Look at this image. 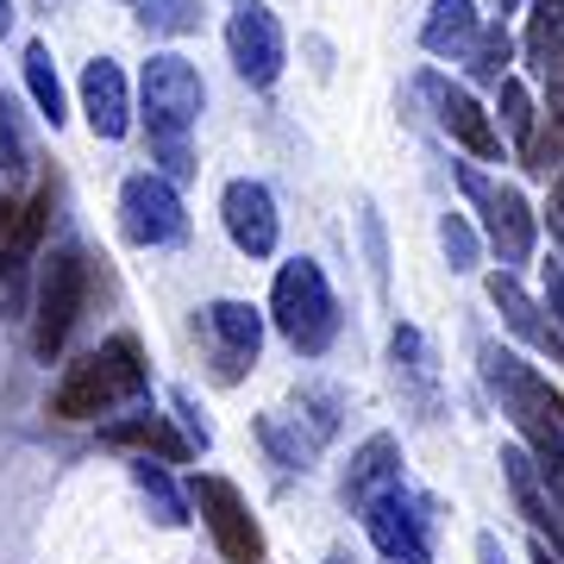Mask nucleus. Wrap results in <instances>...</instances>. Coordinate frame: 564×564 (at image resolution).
Listing matches in <instances>:
<instances>
[{"label": "nucleus", "mask_w": 564, "mask_h": 564, "mask_svg": "<svg viewBox=\"0 0 564 564\" xmlns=\"http://www.w3.org/2000/svg\"><path fill=\"white\" fill-rule=\"evenodd\" d=\"M484 377L502 395V414L521 426L527 440L545 445V452H564V395L545 383L533 364L502 351V345H484Z\"/></svg>", "instance_id": "3"}, {"label": "nucleus", "mask_w": 564, "mask_h": 564, "mask_svg": "<svg viewBox=\"0 0 564 564\" xmlns=\"http://www.w3.org/2000/svg\"><path fill=\"white\" fill-rule=\"evenodd\" d=\"M132 477H139V489L151 496V502H158V521H170V527H176V521H182V502H176V489H170V477H163V470H158L151 458H139V464H132Z\"/></svg>", "instance_id": "26"}, {"label": "nucleus", "mask_w": 564, "mask_h": 564, "mask_svg": "<svg viewBox=\"0 0 564 564\" xmlns=\"http://www.w3.org/2000/svg\"><path fill=\"white\" fill-rule=\"evenodd\" d=\"M458 182H464V195L484 207V226H489V239H496V251H502V263H521L533 251V214H527L521 188H496L477 170H464Z\"/></svg>", "instance_id": "11"}, {"label": "nucleus", "mask_w": 564, "mask_h": 564, "mask_svg": "<svg viewBox=\"0 0 564 564\" xmlns=\"http://www.w3.org/2000/svg\"><path fill=\"white\" fill-rule=\"evenodd\" d=\"M489 295H496V307L508 314V326H514V333H527V339H540V345H564V333H558V326H545L540 314H533V302L514 289V276H489Z\"/></svg>", "instance_id": "19"}, {"label": "nucleus", "mask_w": 564, "mask_h": 564, "mask_svg": "<svg viewBox=\"0 0 564 564\" xmlns=\"http://www.w3.org/2000/svg\"><path fill=\"white\" fill-rule=\"evenodd\" d=\"M25 170H32V144H25L20 107L0 95V176H25Z\"/></svg>", "instance_id": "22"}, {"label": "nucleus", "mask_w": 564, "mask_h": 564, "mask_svg": "<svg viewBox=\"0 0 564 564\" xmlns=\"http://www.w3.org/2000/svg\"><path fill=\"white\" fill-rule=\"evenodd\" d=\"M545 95H552V107H545V120L564 132V44H558V57L545 63Z\"/></svg>", "instance_id": "28"}, {"label": "nucleus", "mask_w": 564, "mask_h": 564, "mask_svg": "<svg viewBox=\"0 0 564 564\" xmlns=\"http://www.w3.org/2000/svg\"><path fill=\"white\" fill-rule=\"evenodd\" d=\"M120 232L132 245H176L188 232L182 195L163 170H139V176L120 182Z\"/></svg>", "instance_id": "7"}, {"label": "nucleus", "mask_w": 564, "mask_h": 564, "mask_svg": "<svg viewBox=\"0 0 564 564\" xmlns=\"http://www.w3.org/2000/svg\"><path fill=\"white\" fill-rule=\"evenodd\" d=\"M139 25L151 32V39H182V32L202 25V0H144Z\"/></svg>", "instance_id": "21"}, {"label": "nucleus", "mask_w": 564, "mask_h": 564, "mask_svg": "<svg viewBox=\"0 0 564 564\" xmlns=\"http://www.w3.org/2000/svg\"><path fill=\"white\" fill-rule=\"evenodd\" d=\"M13 32V0H0V39Z\"/></svg>", "instance_id": "29"}, {"label": "nucleus", "mask_w": 564, "mask_h": 564, "mask_svg": "<svg viewBox=\"0 0 564 564\" xmlns=\"http://www.w3.org/2000/svg\"><path fill=\"white\" fill-rule=\"evenodd\" d=\"M82 302H88V263H82L76 245H57L39 276V302H32V351L44 364L69 345V333L82 321Z\"/></svg>", "instance_id": "5"}, {"label": "nucleus", "mask_w": 564, "mask_h": 564, "mask_svg": "<svg viewBox=\"0 0 564 564\" xmlns=\"http://www.w3.org/2000/svg\"><path fill=\"white\" fill-rule=\"evenodd\" d=\"M389 484H402V445L389 440V433H377V440L358 445V458H351V470H345V502L364 508Z\"/></svg>", "instance_id": "16"}, {"label": "nucleus", "mask_w": 564, "mask_h": 564, "mask_svg": "<svg viewBox=\"0 0 564 564\" xmlns=\"http://www.w3.org/2000/svg\"><path fill=\"white\" fill-rule=\"evenodd\" d=\"M82 113L95 126V139H126L132 132V95L113 57H95L82 69Z\"/></svg>", "instance_id": "14"}, {"label": "nucleus", "mask_w": 564, "mask_h": 564, "mask_svg": "<svg viewBox=\"0 0 564 564\" xmlns=\"http://www.w3.org/2000/svg\"><path fill=\"white\" fill-rule=\"evenodd\" d=\"M440 239H445V251H452V263H458V270H470V258H477V239H470V226H464L458 214H445V220H440Z\"/></svg>", "instance_id": "27"}, {"label": "nucleus", "mask_w": 564, "mask_h": 564, "mask_svg": "<svg viewBox=\"0 0 564 564\" xmlns=\"http://www.w3.org/2000/svg\"><path fill=\"white\" fill-rule=\"evenodd\" d=\"M258 345H263L258 307H245V302H207L202 307V351H207L220 383H239L245 370L258 364Z\"/></svg>", "instance_id": "10"}, {"label": "nucleus", "mask_w": 564, "mask_h": 564, "mask_svg": "<svg viewBox=\"0 0 564 564\" xmlns=\"http://www.w3.org/2000/svg\"><path fill=\"white\" fill-rule=\"evenodd\" d=\"M132 7H144V0H132Z\"/></svg>", "instance_id": "31"}, {"label": "nucleus", "mask_w": 564, "mask_h": 564, "mask_svg": "<svg viewBox=\"0 0 564 564\" xmlns=\"http://www.w3.org/2000/svg\"><path fill=\"white\" fill-rule=\"evenodd\" d=\"M20 220H25V202L0 195V276L13 282L25 270V239H20Z\"/></svg>", "instance_id": "23"}, {"label": "nucleus", "mask_w": 564, "mask_h": 564, "mask_svg": "<svg viewBox=\"0 0 564 564\" xmlns=\"http://www.w3.org/2000/svg\"><path fill=\"white\" fill-rule=\"evenodd\" d=\"M477 39H484V20H477L470 0H433V13H426V25H421V44L433 51V57L470 63Z\"/></svg>", "instance_id": "15"}, {"label": "nucleus", "mask_w": 564, "mask_h": 564, "mask_svg": "<svg viewBox=\"0 0 564 564\" xmlns=\"http://www.w3.org/2000/svg\"><path fill=\"white\" fill-rule=\"evenodd\" d=\"M514 7H521V0H502V13H514Z\"/></svg>", "instance_id": "30"}, {"label": "nucleus", "mask_w": 564, "mask_h": 564, "mask_svg": "<svg viewBox=\"0 0 564 564\" xmlns=\"http://www.w3.org/2000/svg\"><path fill=\"white\" fill-rule=\"evenodd\" d=\"M226 51H232V69H239L251 88H276L282 57H289L282 25L263 0H239V7H232V20H226Z\"/></svg>", "instance_id": "9"}, {"label": "nucleus", "mask_w": 564, "mask_h": 564, "mask_svg": "<svg viewBox=\"0 0 564 564\" xmlns=\"http://www.w3.org/2000/svg\"><path fill=\"white\" fill-rule=\"evenodd\" d=\"M101 440L120 445V452H139V458H163V464L188 458V440H182L163 414H132V421H113V426H101Z\"/></svg>", "instance_id": "17"}, {"label": "nucleus", "mask_w": 564, "mask_h": 564, "mask_svg": "<svg viewBox=\"0 0 564 564\" xmlns=\"http://www.w3.org/2000/svg\"><path fill=\"white\" fill-rule=\"evenodd\" d=\"M421 88L433 95V107H440V126L464 144V151H470V158H484V163L502 158V132H496V120H489V113L470 101L464 88H452V82H433V76H426Z\"/></svg>", "instance_id": "13"}, {"label": "nucleus", "mask_w": 564, "mask_h": 564, "mask_svg": "<svg viewBox=\"0 0 564 564\" xmlns=\"http://www.w3.org/2000/svg\"><path fill=\"white\" fill-rule=\"evenodd\" d=\"M220 220H226V232H232V245H239L245 258H270V251H276L282 220H276V202H270L263 182H226Z\"/></svg>", "instance_id": "12"}, {"label": "nucleus", "mask_w": 564, "mask_h": 564, "mask_svg": "<svg viewBox=\"0 0 564 564\" xmlns=\"http://www.w3.org/2000/svg\"><path fill=\"white\" fill-rule=\"evenodd\" d=\"M144 383H151V370H144L139 339L132 333H113L107 345L82 351L76 364H63L57 389H51V414L57 421H101L120 402L144 395Z\"/></svg>", "instance_id": "2"}, {"label": "nucleus", "mask_w": 564, "mask_h": 564, "mask_svg": "<svg viewBox=\"0 0 564 564\" xmlns=\"http://www.w3.org/2000/svg\"><path fill=\"white\" fill-rule=\"evenodd\" d=\"M20 69H25V88H32V101H39L44 120L51 126L69 120V113H63V82H57V63H51V44H25Z\"/></svg>", "instance_id": "18"}, {"label": "nucleus", "mask_w": 564, "mask_h": 564, "mask_svg": "<svg viewBox=\"0 0 564 564\" xmlns=\"http://www.w3.org/2000/svg\"><path fill=\"white\" fill-rule=\"evenodd\" d=\"M270 314H276V333L302 358H321L333 333H339V302H333V289H326L321 263L314 258H295L276 270V289H270Z\"/></svg>", "instance_id": "4"}, {"label": "nucleus", "mask_w": 564, "mask_h": 564, "mask_svg": "<svg viewBox=\"0 0 564 564\" xmlns=\"http://www.w3.org/2000/svg\"><path fill=\"white\" fill-rule=\"evenodd\" d=\"M358 514H364V527H370V540H377V552H383V558H395V564H433L426 508L408 496V484L377 489V496H370Z\"/></svg>", "instance_id": "8"}, {"label": "nucleus", "mask_w": 564, "mask_h": 564, "mask_svg": "<svg viewBox=\"0 0 564 564\" xmlns=\"http://www.w3.org/2000/svg\"><path fill=\"white\" fill-rule=\"evenodd\" d=\"M496 95H502V126H508V139L521 144V158H527V144H533V95H527L514 76H508Z\"/></svg>", "instance_id": "25"}, {"label": "nucleus", "mask_w": 564, "mask_h": 564, "mask_svg": "<svg viewBox=\"0 0 564 564\" xmlns=\"http://www.w3.org/2000/svg\"><path fill=\"white\" fill-rule=\"evenodd\" d=\"M202 69L176 51H158V57L144 63V132H151V151H158L163 176L170 182H188L195 176V120H202Z\"/></svg>", "instance_id": "1"}, {"label": "nucleus", "mask_w": 564, "mask_h": 564, "mask_svg": "<svg viewBox=\"0 0 564 564\" xmlns=\"http://www.w3.org/2000/svg\"><path fill=\"white\" fill-rule=\"evenodd\" d=\"M564 44V0H533V20H527V57L545 76V63L558 57Z\"/></svg>", "instance_id": "20"}, {"label": "nucleus", "mask_w": 564, "mask_h": 564, "mask_svg": "<svg viewBox=\"0 0 564 564\" xmlns=\"http://www.w3.org/2000/svg\"><path fill=\"white\" fill-rule=\"evenodd\" d=\"M508 51H514V44H508L502 25H484V39H477V51H470V76L502 88V82H508Z\"/></svg>", "instance_id": "24"}, {"label": "nucleus", "mask_w": 564, "mask_h": 564, "mask_svg": "<svg viewBox=\"0 0 564 564\" xmlns=\"http://www.w3.org/2000/svg\"><path fill=\"white\" fill-rule=\"evenodd\" d=\"M188 502L202 508V527L214 533V545H220L226 564H263L258 514H251V502H245V496L226 484V477H214V470L188 477Z\"/></svg>", "instance_id": "6"}]
</instances>
